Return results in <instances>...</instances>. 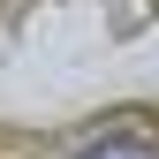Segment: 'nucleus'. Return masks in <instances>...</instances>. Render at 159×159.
Returning a JSON list of instances; mask_svg holds the SVG:
<instances>
[{
	"label": "nucleus",
	"instance_id": "obj_1",
	"mask_svg": "<svg viewBox=\"0 0 159 159\" xmlns=\"http://www.w3.org/2000/svg\"><path fill=\"white\" fill-rule=\"evenodd\" d=\"M84 159H152V144L144 136H106V144H91Z\"/></svg>",
	"mask_w": 159,
	"mask_h": 159
}]
</instances>
